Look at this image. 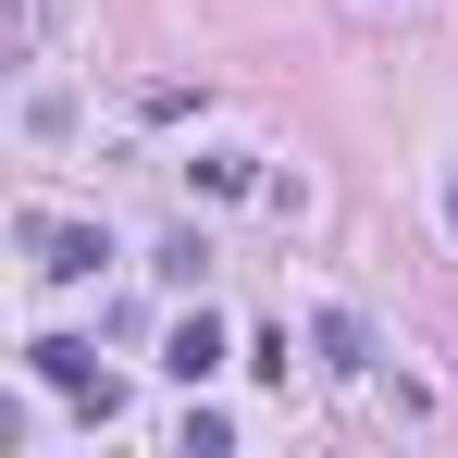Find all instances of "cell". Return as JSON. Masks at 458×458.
Here are the masks:
<instances>
[{
    "label": "cell",
    "mask_w": 458,
    "mask_h": 458,
    "mask_svg": "<svg viewBox=\"0 0 458 458\" xmlns=\"http://www.w3.org/2000/svg\"><path fill=\"white\" fill-rule=\"evenodd\" d=\"M25 372L50 384V396H75V409H99V421L124 409V384L99 372V347H75V335H38V347H25Z\"/></svg>",
    "instance_id": "cell-1"
},
{
    "label": "cell",
    "mask_w": 458,
    "mask_h": 458,
    "mask_svg": "<svg viewBox=\"0 0 458 458\" xmlns=\"http://www.w3.org/2000/svg\"><path fill=\"white\" fill-rule=\"evenodd\" d=\"M25 260L50 273V285H87L112 248H99V224H63V211H25Z\"/></svg>",
    "instance_id": "cell-2"
},
{
    "label": "cell",
    "mask_w": 458,
    "mask_h": 458,
    "mask_svg": "<svg viewBox=\"0 0 458 458\" xmlns=\"http://www.w3.org/2000/svg\"><path fill=\"white\" fill-rule=\"evenodd\" d=\"M161 372H174V384H211V372H224V322H211V310L174 322V335H161Z\"/></svg>",
    "instance_id": "cell-3"
},
{
    "label": "cell",
    "mask_w": 458,
    "mask_h": 458,
    "mask_svg": "<svg viewBox=\"0 0 458 458\" xmlns=\"http://www.w3.org/2000/svg\"><path fill=\"white\" fill-rule=\"evenodd\" d=\"M322 360H335V372H372V322H360V310H322Z\"/></svg>",
    "instance_id": "cell-4"
},
{
    "label": "cell",
    "mask_w": 458,
    "mask_h": 458,
    "mask_svg": "<svg viewBox=\"0 0 458 458\" xmlns=\"http://www.w3.org/2000/svg\"><path fill=\"white\" fill-rule=\"evenodd\" d=\"M186 174H199L211 199H248V186H260V161H235V149H211V161H186Z\"/></svg>",
    "instance_id": "cell-5"
},
{
    "label": "cell",
    "mask_w": 458,
    "mask_h": 458,
    "mask_svg": "<svg viewBox=\"0 0 458 458\" xmlns=\"http://www.w3.org/2000/svg\"><path fill=\"white\" fill-rule=\"evenodd\" d=\"M446 224H458V186H446Z\"/></svg>",
    "instance_id": "cell-6"
}]
</instances>
